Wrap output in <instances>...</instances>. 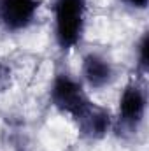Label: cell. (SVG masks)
Listing matches in <instances>:
<instances>
[{
  "label": "cell",
  "mask_w": 149,
  "mask_h": 151,
  "mask_svg": "<svg viewBox=\"0 0 149 151\" xmlns=\"http://www.w3.org/2000/svg\"><path fill=\"white\" fill-rule=\"evenodd\" d=\"M53 32L62 53L77 47L84 37L88 0H53Z\"/></svg>",
  "instance_id": "obj_1"
},
{
  "label": "cell",
  "mask_w": 149,
  "mask_h": 151,
  "mask_svg": "<svg viewBox=\"0 0 149 151\" xmlns=\"http://www.w3.org/2000/svg\"><path fill=\"white\" fill-rule=\"evenodd\" d=\"M148 113V90L140 77L128 81L119 93L117 114L114 116V127L119 135H133L142 127Z\"/></svg>",
  "instance_id": "obj_2"
},
{
  "label": "cell",
  "mask_w": 149,
  "mask_h": 151,
  "mask_svg": "<svg viewBox=\"0 0 149 151\" xmlns=\"http://www.w3.org/2000/svg\"><path fill=\"white\" fill-rule=\"evenodd\" d=\"M49 102L58 113L75 119L90 106L91 99L81 79H75L69 72H58L49 86Z\"/></svg>",
  "instance_id": "obj_3"
},
{
  "label": "cell",
  "mask_w": 149,
  "mask_h": 151,
  "mask_svg": "<svg viewBox=\"0 0 149 151\" xmlns=\"http://www.w3.org/2000/svg\"><path fill=\"white\" fill-rule=\"evenodd\" d=\"M40 0H0V28L7 34L28 30L37 18Z\"/></svg>",
  "instance_id": "obj_4"
},
{
  "label": "cell",
  "mask_w": 149,
  "mask_h": 151,
  "mask_svg": "<svg viewBox=\"0 0 149 151\" xmlns=\"http://www.w3.org/2000/svg\"><path fill=\"white\" fill-rule=\"evenodd\" d=\"M74 123L77 125V130L82 139L102 141L112 132L114 116L107 107L98 106L97 102L91 100L90 106L74 119Z\"/></svg>",
  "instance_id": "obj_5"
},
{
  "label": "cell",
  "mask_w": 149,
  "mask_h": 151,
  "mask_svg": "<svg viewBox=\"0 0 149 151\" xmlns=\"http://www.w3.org/2000/svg\"><path fill=\"white\" fill-rule=\"evenodd\" d=\"M81 81L91 90H104L111 86L116 79V69L112 62L95 51H90L82 56L81 62Z\"/></svg>",
  "instance_id": "obj_6"
},
{
  "label": "cell",
  "mask_w": 149,
  "mask_h": 151,
  "mask_svg": "<svg viewBox=\"0 0 149 151\" xmlns=\"http://www.w3.org/2000/svg\"><path fill=\"white\" fill-rule=\"evenodd\" d=\"M149 32H144L139 42H137V47H135V70L137 76L142 79L144 76L148 74L149 69Z\"/></svg>",
  "instance_id": "obj_7"
},
{
  "label": "cell",
  "mask_w": 149,
  "mask_h": 151,
  "mask_svg": "<svg viewBox=\"0 0 149 151\" xmlns=\"http://www.w3.org/2000/svg\"><path fill=\"white\" fill-rule=\"evenodd\" d=\"M11 84H12V70L7 63H4L0 60V93L9 90Z\"/></svg>",
  "instance_id": "obj_8"
},
{
  "label": "cell",
  "mask_w": 149,
  "mask_h": 151,
  "mask_svg": "<svg viewBox=\"0 0 149 151\" xmlns=\"http://www.w3.org/2000/svg\"><path fill=\"white\" fill-rule=\"evenodd\" d=\"M119 2L132 11H146L149 4V0H119Z\"/></svg>",
  "instance_id": "obj_9"
}]
</instances>
